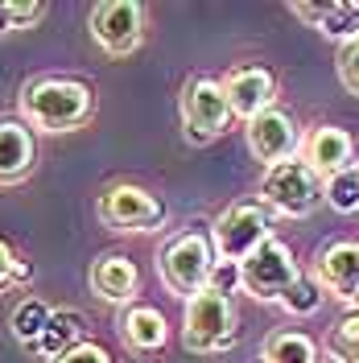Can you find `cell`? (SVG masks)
Segmentation results:
<instances>
[{
  "instance_id": "cell-1",
  "label": "cell",
  "mask_w": 359,
  "mask_h": 363,
  "mask_svg": "<svg viewBox=\"0 0 359 363\" xmlns=\"http://www.w3.org/2000/svg\"><path fill=\"white\" fill-rule=\"evenodd\" d=\"M95 112V95L79 79H38L21 95V116L42 133L83 128Z\"/></svg>"
},
{
  "instance_id": "cell-2",
  "label": "cell",
  "mask_w": 359,
  "mask_h": 363,
  "mask_svg": "<svg viewBox=\"0 0 359 363\" xmlns=\"http://www.w3.org/2000/svg\"><path fill=\"white\" fill-rule=\"evenodd\" d=\"M236 306L231 297L223 294H199L186 301V318H182V339L190 351L199 355H215V351H227L236 342Z\"/></svg>"
},
{
  "instance_id": "cell-3",
  "label": "cell",
  "mask_w": 359,
  "mask_h": 363,
  "mask_svg": "<svg viewBox=\"0 0 359 363\" xmlns=\"http://www.w3.org/2000/svg\"><path fill=\"white\" fill-rule=\"evenodd\" d=\"M211 269H215V252L206 244V235H194V231L178 235L170 248L161 252V281H165L170 294L186 297V301L206 294Z\"/></svg>"
},
{
  "instance_id": "cell-4",
  "label": "cell",
  "mask_w": 359,
  "mask_h": 363,
  "mask_svg": "<svg viewBox=\"0 0 359 363\" xmlns=\"http://www.w3.org/2000/svg\"><path fill=\"white\" fill-rule=\"evenodd\" d=\"M297 260H293V252L281 244V240H265L260 248L248 256L244 264H240V289L252 294L256 301H285L293 285H297Z\"/></svg>"
},
{
  "instance_id": "cell-5",
  "label": "cell",
  "mask_w": 359,
  "mask_h": 363,
  "mask_svg": "<svg viewBox=\"0 0 359 363\" xmlns=\"http://www.w3.org/2000/svg\"><path fill=\"white\" fill-rule=\"evenodd\" d=\"M260 194H265V203L272 211H281L289 219H302V215H310L326 199V178H318L306 161L293 157V161H285V165H277V169L265 174Z\"/></svg>"
},
{
  "instance_id": "cell-6",
  "label": "cell",
  "mask_w": 359,
  "mask_h": 363,
  "mask_svg": "<svg viewBox=\"0 0 359 363\" xmlns=\"http://www.w3.org/2000/svg\"><path fill=\"white\" fill-rule=\"evenodd\" d=\"M215 252L219 260H231V264H244L252 252L269 240V215L260 203H236L227 206L223 215L215 219Z\"/></svg>"
},
{
  "instance_id": "cell-7",
  "label": "cell",
  "mask_w": 359,
  "mask_h": 363,
  "mask_svg": "<svg viewBox=\"0 0 359 363\" xmlns=\"http://www.w3.org/2000/svg\"><path fill=\"white\" fill-rule=\"evenodd\" d=\"M231 116L236 112L227 104L223 83H215V79H190L186 83V91H182V124H186L190 140H215V136H223Z\"/></svg>"
},
{
  "instance_id": "cell-8",
  "label": "cell",
  "mask_w": 359,
  "mask_h": 363,
  "mask_svg": "<svg viewBox=\"0 0 359 363\" xmlns=\"http://www.w3.org/2000/svg\"><path fill=\"white\" fill-rule=\"evenodd\" d=\"M140 29H145V9L136 0H104L91 13V38L104 45L112 58H124L140 45Z\"/></svg>"
},
{
  "instance_id": "cell-9",
  "label": "cell",
  "mask_w": 359,
  "mask_h": 363,
  "mask_svg": "<svg viewBox=\"0 0 359 363\" xmlns=\"http://www.w3.org/2000/svg\"><path fill=\"white\" fill-rule=\"evenodd\" d=\"M99 219L112 231H153L165 223V206L158 194H149L140 186H112L99 199Z\"/></svg>"
},
{
  "instance_id": "cell-10",
  "label": "cell",
  "mask_w": 359,
  "mask_h": 363,
  "mask_svg": "<svg viewBox=\"0 0 359 363\" xmlns=\"http://www.w3.org/2000/svg\"><path fill=\"white\" fill-rule=\"evenodd\" d=\"M297 124H293L285 112H277V108H269V112H260L252 124H248V149H252V157L265 161L269 169H277V165H285V161L297 157Z\"/></svg>"
},
{
  "instance_id": "cell-11",
  "label": "cell",
  "mask_w": 359,
  "mask_h": 363,
  "mask_svg": "<svg viewBox=\"0 0 359 363\" xmlns=\"http://www.w3.org/2000/svg\"><path fill=\"white\" fill-rule=\"evenodd\" d=\"M223 91H227L231 112L252 124L260 112L272 108V99H277V79H272L265 67H240L223 79Z\"/></svg>"
},
{
  "instance_id": "cell-12",
  "label": "cell",
  "mask_w": 359,
  "mask_h": 363,
  "mask_svg": "<svg viewBox=\"0 0 359 363\" xmlns=\"http://www.w3.org/2000/svg\"><path fill=\"white\" fill-rule=\"evenodd\" d=\"M314 277L326 294L351 301L359 294V240H338L331 248L318 252Z\"/></svg>"
},
{
  "instance_id": "cell-13",
  "label": "cell",
  "mask_w": 359,
  "mask_h": 363,
  "mask_svg": "<svg viewBox=\"0 0 359 363\" xmlns=\"http://www.w3.org/2000/svg\"><path fill=\"white\" fill-rule=\"evenodd\" d=\"M355 145H351V136L335 128V124H322L314 133L306 136V145H302V161L314 169L318 178H335L343 174L347 165H355Z\"/></svg>"
},
{
  "instance_id": "cell-14",
  "label": "cell",
  "mask_w": 359,
  "mask_h": 363,
  "mask_svg": "<svg viewBox=\"0 0 359 363\" xmlns=\"http://www.w3.org/2000/svg\"><path fill=\"white\" fill-rule=\"evenodd\" d=\"M293 17L310 21L318 33L326 38H343L351 42L359 33V0H326V4H289Z\"/></svg>"
},
{
  "instance_id": "cell-15",
  "label": "cell",
  "mask_w": 359,
  "mask_h": 363,
  "mask_svg": "<svg viewBox=\"0 0 359 363\" xmlns=\"http://www.w3.org/2000/svg\"><path fill=\"white\" fill-rule=\"evenodd\" d=\"M33 169V136L17 120H0V186H13Z\"/></svg>"
},
{
  "instance_id": "cell-16",
  "label": "cell",
  "mask_w": 359,
  "mask_h": 363,
  "mask_svg": "<svg viewBox=\"0 0 359 363\" xmlns=\"http://www.w3.org/2000/svg\"><path fill=\"white\" fill-rule=\"evenodd\" d=\"M136 264L128 256H99L91 264V289L104 301H133L136 297Z\"/></svg>"
},
{
  "instance_id": "cell-17",
  "label": "cell",
  "mask_w": 359,
  "mask_h": 363,
  "mask_svg": "<svg viewBox=\"0 0 359 363\" xmlns=\"http://www.w3.org/2000/svg\"><path fill=\"white\" fill-rule=\"evenodd\" d=\"M120 330H124L128 347L140 351V355L165 347V318H161V310H153V306H133V310L124 314V322H120Z\"/></svg>"
},
{
  "instance_id": "cell-18",
  "label": "cell",
  "mask_w": 359,
  "mask_h": 363,
  "mask_svg": "<svg viewBox=\"0 0 359 363\" xmlns=\"http://www.w3.org/2000/svg\"><path fill=\"white\" fill-rule=\"evenodd\" d=\"M83 342V314H74V310H58V314H50V326H45L42 342H38V355L45 359H62L67 351H74Z\"/></svg>"
},
{
  "instance_id": "cell-19",
  "label": "cell",
  "mask_w": 359,
  "mask_h": 363,
  "mask_svg": "<svg viewBox=\"0 0 359 363\" xmlns=\"http://www.w3.org/2000/svg\"><path fill=\"white\" fill-rule=\"evenodd\" d=\"M265 363H318V347L302 330H277L265 339Z\"/></svg>"
},
{
  "instance_id": "cell-20",
  "label": "cell",
  "mask_w": 359,
  "mask_h": 363,
  "mask_svg": "<svg viewBox=\"0 0 359 363\" xmlns=\"http://www.w3.org/2000/svg\"><path fill=\"white\" fill-rule=\"evenodd\" d=\"M50 314H54V310H45L38 297H25L21 306L13 310V318H9V326H13V339L38 351V342H42L45 326H50Z\"/></svg>"
},
{
  "instance_id": "cell-21",
  "label": "cell",
  "mask_w": 359,
  "mask_h": 363,
  "mask_svg": "<svg viewBox=\"0 0 359 363\" xmlns=\"http://www.w3.org/2000/svg\"><path fill=\"white\" fill-rule=\"evenodd\" d=\"M326 203L338 215H355L359 211V165H347L343 174L326 178Z\"/></svg>"
},
{
  "instance_id": "cell-22",
  "label": "cell",
  "mask_w": 359,
  "mask_h": 363,
  "mask_svg": "<svg viewBox=\"0 0 359 363\" xmlns=\"http://www.w3.org/2000/svg\"><path fill=\"white\" fill-rule=\"evenodd\" d=\"M326 351L335 355V363H359V314H347L335 330H331Z\"/></svg>"
},
{
  "instance_id": "cell-23",
  "label": "cell",
  "mask_w": 359,
  "mask_h": 363,
  "mask_svg": "<svg viewBox=\"0 0 359 363\" xmlns=\"http://www.w3.org/2000/svg\"><path fill=\"white\" fill-rule=\"evenodd\" d=\"M289 314H314L318 306H322V285H318V277H297V285H293L285 301H281Z\"/></svg>"
},
{
  "instance_id": "cell-24",
  "label": "cell",
  "mask_w": 359,
  "mask_h": 363,
  "mask_svg": "<svg viewBox=\"0 0 359 363\" xmlns=\"http://www.w3.org/2000/svg\"><path fill=\"white\" fill-rule=\"evenodd\" d=\"M338 79L351 95H359V33L351 42H343V50H338Z\"/></svg>"
},
{
  "instance_id": "cell-25",
  "label": "cell",
  "mask_w": 359,
  "mask_h": 363,
  "mask_svg": "<svg viewBox=\"0 0 359 363\" xmlns=\"http://www.w3.org/2000/svg\"><path fill=\"white\" fill-rule=\"evenodd\" d=\"M236 285H240V264H231V260H215V269H211V294H223L231 297L236 294Z\"/></svg>"
},
{
  "instance_id": "cell-26",
  "label": "cell",
  "mask_w": 359,
  "mask_h": 363,
  "mask_svg": "<svg viewBox=\"0 0 359 363\" xmlns=\"http://www.w3.org/2000/svg\"><path fill=\"white\" fill-rule=\"evenodd\" d=\"M9 13H13V29H29L45 17V4L38 0H9Z\"/></svg>"
},
{
  "instance_id": "cell-27",
  "label": "cell",
  "mask_w": 359,
  "mask_h": 363,
  "mask_svg": "<svg viewBox=\"0 0 359 363\" xmlns=\"http://www.w3.org/2000/svg\"><path fill=\"white\" fill-rule=\"evenodd\" d=\"M58 363H112V359H108V351H104L99 342H79V347L67 351Z\"/></svg>"
},
{
  "instance_id": "cell-28",
  "label": "cell",
  "mask_w": 359,
  "mask_h": 363,
  "mask_svg": "<svg viewBox=\"0 0 359 363\" xmlns=\"http://www.w3.org/2000/svg\"><path fill=\"white\" fill-rule=\"evenodd\" d=\"M17 269H21V260L13 256V248L0 240V289L9 285V281H17Z\"/></svg>"
},
{
  "instance_id": "cell-29",
  "label": "cell",
  "mask_w": 359,
  "mask_h": 363,
  "mask_svg": "<svg viewBox=\"0 0 359 363\" xmlns=\"http://www.w3.org/2000/svg\"><path fill=\"white\" fill-rule=\"evenodd\" d=\"M13 33V13H9V0H0V38Z\"/></svg>"
},
{
  "instance_id": "cell-30",
  "label": "cell",
  "mask_w": 359,
  "mask_h": 363,
  "mask_svg": "<svg viewBox=\"0 0 359 363\" xmlns=\"http://www.w3.org/2000/svg\"><path fill=\"white\" fill-rule=\"evenodd\" d=\"M351 306H355V314H359V294H355V297H351Z\"/></svg>"
}]
</instances>
